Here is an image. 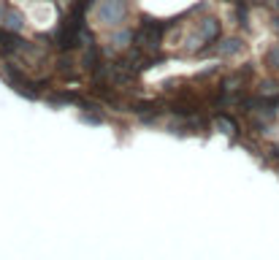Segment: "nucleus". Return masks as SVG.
<instances>
[{
  "label": "nucleus",
  "instance_id": "1",
  "mask_svg": "<svg viewBox=\"0 0 279 260\" xmlns=\"http://www.w3.org/2000/svg\"><path fill=\"white\" fill-rule=\"evenodd\" d=\"M122 17H125V3H122V0H114V6L109 3L101 11V19H103V22H109V19H111V25H117Z\"/></svg>",
  "mask_w": 279,
  "mask_h": 260
},
{
  "label": "nucleus",
  "instance_id": "2",
  "mask_svg": "<svg viewBox=\"0 0 279 260\" xmlns=\"http://www.w3.org/2000/svg\"><path fill=\"white\" fill-rule=\"evenodd\" d=\"M19 38L17 36H11V33H0V52H6V55H9V52H14V49H19Z\"/></svg>",
  "mask_w": 279,
  "mask_h": 260
},
{
  "label": "nucleus",
  "instance_id": "3",
  "mask_svg": "<svg viewBox=\"0 0 279 260\" xmlns=\"http://www.w3.org/2000/svg\"><path fill=\"white\" fill-rule=\"evenodd\" d=\"M217 28H220V25H217V19H206V22H203V36L206 38H214L217 36Z\"/></svg>",
  "mask_w": 279,
  "mask_h": 260
},
{
  "label": "nucleus",
  "instance_id": "4",
  "mask_svg": "<svg viewBox=\"0 0 279 260\" xmlns=\"http://www.w3.org/2000/svg\"><path fill=\"white\" fill-rule=\"evenodd\" d=\"M238 49H241V44H238L236 38H233V41H225V46H222V55H233V52H238Z\"/></svg>",
  "mask_w": 279,
  "mask_h": 260
},
{
  "label": "nucleus",
  "instance_id": "5",
  "mask_svg": "<svg viewBox=\"0 0 279 260\" xmlns=\"http://www.w3.org/2000/svg\"><path fill=\"white\" fill-rule=\"evenodd\" d=\"M217 125H220V128H222V133H233V130H236V125L230 122V119H225V117H220V119H217Z\"/></svg>",
  "mask_w": 279,
  "mask_h": 260
},
{
  "label": "nucleus",
  "instance_id": "6",
  "mask_svg": "<svg viewBox=\"0 0 279 260\" xmlns=\"http://www.w3.org/2000/svg\"><path fill=\"white\" fill-rule=\"evenodd\" d=\"M268 63L274 65V68H279V46H274V49L268 52Z\"/></svg>",
  "mask_w": 279,
  "mask_h": 260
},
{
  "label": "nucleus",
  "instance_id": "7",
  "mask_svg": "<svg viewBox=\"0 0 279 260\" xmlns=\"http://www.w3.org/2000/svg\"><path fill=\"white\" fill-rule=\"evenodd\" d=\"M274 22H276V30H279V19H274Z\"/></svg>",
  "mask_w": 279,
  "mask_h": 260
},
{
  "label": "nucleus",
  "instance_id": "8",
  "mask_svg": "<svg viewBox=\"0 0 279 260\" xmlns=\"http://www.w3.org/2000/svg\"><path fill=\"white\" fill-rule=\"evenodd\" d=\"M276 6H279V0H276Z\"/></svg>",
  "mask_w": 279,
  "mask_h": 260
}]
</instances>
